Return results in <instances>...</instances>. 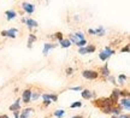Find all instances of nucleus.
I'll use <instances>...</instances> for the list:
<instances>
[{
    "instance_id": "obj_15",
    "label": "nucleus",
    "mask_w": 130,
    "mask_h": 118,
    "mask_svg": "<svg viewBox=\"0 0 130 118\" xmlns=\"http://www.w3.org/2000/svg\"><path fill=\"white\" fill-rule=\"evenodd\" d=\"M18 110H19V100H17L13 105H11V106H10V111L16 112V111H18Z\"/></svg>"
},
{
    "instance_id": "obj_16",
    "label": "nucleus",
    "mask_w": 130,
    "mask_h": 118,
    "mask_svg": "<svg viewBox=\"0 0 130 118\" xmlns=\"http://www.w3.org/2000/svg\"><path fill=\"white\" fill-rule=\"evenodd\" d=\"M35 40H36V36H35L34 34H30V35H29V40H28V47H29V48L31 47L32 42H34Z\"/></svg>"
},
{
    "instance_id": "obj_11",
    "label": "nucleus",
    "mask_w": 130,
    "mask_h": 118,
    "mask_svg": "<svg viewBox=\"0 0 130 118\" xmlns=\"http://www.w3.org/2000/svg\"><path fill=\"white\" fill-rule=\"evenodd\" d=\"M25 23H27V25H28L29 28H36L37 27V22L36 21H34V19H25Z\"/></svg>"
},
{
    "instance_id": "obj_29",
    "label": "nucleus",
    "mask_w": 130,
    "mask_h": 118,
    "mask_svg": "<svg viewBox=\"0 0 130 118\" xmlns=\"http://www.w3.org/2000/svg\"><path fill=\"white\" fill-rule=\"evenodd\" d=\"M56 38L59 39V40L61 41V40H63V34H61V33H57V34H56Z\"/></svg>"
},
{
    "instance_id": "obj_24",
    "label": "nucleus",
    "mask_w": 130,
    "mask_h": 118,
    "mask_svg": "<svg viewBox=\"0 0 130 118\" xmlns=\"http://www.w3.org/2000/svg\"><path fill=\"white\" fill-rule=\"evenodd\" d=\"M76 45H77L78 47H83V46H86V45H87V40H86V39H84V40H81V41H79V42H77Z\"/></svg>"
},
{
    "instance_id": "obj_36",
    "label": "nucleus",
    "mask_w": 130,
    "mask_h": 118,
    "mask_svg": "<svg viewBox=\"0 0 130 118\" xmlns=\"http://www.w3.org/2000/svg\"><path fill=\"white\" fill-rule=\"evenodd\" d=\"M112 118H117V117H115V116H113V117H112Z\"/></svg>"
},
{
    "instance_id": "obj_35",
    "label": "nucleus",
    "mask_w": 130,
    "mask_h": 118,
    "mask_svg": "<svg viewBox=\"0 0 130 118\" xmlns=\"http://www.w3.org/2000/svg\"><path fill=\"white\" fill-rule=\"evenodd\" d=\"M21 118H28V117H23V116H21Z\"/></svg>"
},
{
    "instance_id": "obj_25",
    "label": "nucleus",
    "mask_w": 130,
    "mask_h": 118,
    "mask_svg": "<svg viewBox=\"0 0 130 118\" xmlns=\"http://www.w3.org/2000/svg\"><path fill=\"white\" fill-rule=\"evenodd\" d=\"M31 111H32V109H25V110L23 111V113L21 114V116H23V117H27V116H28V114L30 113Z\"/></svg>"
},
{
    "instance_id": "obj_32",
    "label": "nucleus",
    "mask_w": 130,
    "mask_h": 118,
    "mask_svg": "<svg viewBox=\"0 0 130 118\" xmlns=\"http://www.w3.org/2000/svg\"><path fill=\"white\" fill-rule=\"evenodd\" d=\"M119 118H129V114H121Z\"/></svg>"
},
{
    "instance_id": "obj_31",
    "label": "nucleus",
    "mask_w": 130,
    "mask_h": 118,
    "mask_svg": "<svg viewBox=\"0 0 130 118\" xmlns=\"http://www.w3.org/2000/svg\"><path fill=\"white\" fill-rule=\"evenodd\" d=\"M71 90H81V87H71Z\"/></svg>"
},
{
    "instance_id": "obj_17",
    "label": "nucleus",
    "mask_w": 130,
    "mask_h": 118,
    "mask_svg": "<svg viewBox=\"0 0 130 118\" xmlns=\"http://www.w3.org/2000/svg\"><path fill=\"white\" fill-rule=\"evenodd\" d=\"M70 45H71V42H70L69 40H68V39H66V40H64V39H63V40H61L60 41V46L61 47H69Z\"/></svg>"
},
{
    "instance_id": "obj_1",
    "label": "nucleus",
    "mask_w": 130,
    "mask_h": 118,
    "mask_svg": "<svg viewBox=\"0 0 130 118\" xmlns=\"http://www.w3.org/2000/svg\"><path fill=\"white\" fill-rule=\"evenodd\" d=\"M115 100H112L111 98H101V99H98L94 104L96 105L98 107H100V109H106V107H113V105H115Z\"/></svg>"
},
{
    "instance_id": "obj_3",
    "label": "nucleus",
    "mask_w": 130,
    "mask_h": 118,
    "mask_svg": "<svg viewBox=\"0 0 130 118\" xmlns=\"http://www.w3.org/2000/svg\"><path fill=\"white\" fill-rule=\"evenodd\" d=\"M82 76L84 78H87V80H95V78H98L99 74L96 71H93V70H84L82 72Z\"/></svg>"
},
{
    "instance_id": "obj_9",
    "label": "nucleus",
    "mask_w": 130,
    "mask_h": 118,
    "mask_svg": "<svg viewBox=\"0 0 130 118\" xmlns=\"http://www.w3.org/2000/svg\"><path fill=\"white\" fill-rule=\"evenodd\" d=\"M42 98H43L45 101H51V100L57 101V99H58V96H57V95H53V94H43Z\"/></svg>"
},
{
    "instance_id": "obj_33",
    "label": "nucleus",
    "mask_w": 130,
    "mask_h": 118,
    "mask_svg": "<svg viewBox=\"0 0 130 118\" xmlns=\"http://www.w3.org/2000/svg\"><path fill=\"white\" fill-rule=\"evenodd\" d=\"M0 118H10V117H7L6 114H4V116H0Z\"/></svg>"
},
{
    "instance_id": "obj_22",
    "label": "nucleus",
    "mask_w": 130,
    "mask_h": 118,
    "mask_svg": "<svg viewBox=\"0 0 130 118\" xmlns=\"http://www.w3.org/2000/svg\"><path fill=\"white\" fill-rule=\"evenodd\" d=\"M86 49H87V53H93L94 51H95V46H93V45H89L88 47H86Z\"/></svg>"
},
{
    "instance_id": "obj_10",
    "label": "nucleus",
    "mask_w": 130,
    "mask_h": 118,
    "mask_svg": "<svg viewBox=\"0 0 130 118\" xmlns=\"http://www.w3.org/2000/svg\"><path fill=\"white\" fill-rule=\"evenodd\" d=\"M81 95H82V98H84V99H90L92 96H94V93H92L88 89H84V90H82Z\"/></svg>"
},
{
    "instance_id": "obj_5",
    "label": "nucleus",
    "mask_w": 130,
    "mask_h": 118,
    "mask_svg": "<svg viewBox=\"0 0 130 118\" xmlns=\"http://www.w3.org/2000/svg\"><path fill=\"white\" fill-rule=\"evenodd\" d=\"M22 7H23V10L25 12H28V13H32L34 10H35L34 5L30 4V3H23V4H22Z\"/></svg>"
},
{
    "instance_id": "obj_6",
    "label": "nucleus",
    "mask_w": 130,
    "mask_h": 118,
    "mask_svg": "<svg viewBox=\"0 0 130 118\" xmlns=\"http://www.w3.org/2000/svg\"><path fill=\"white\" fill-rule=\"evenodd\" d=\"M22 100H23L24 103H27L28 104L29 101L31 100V90L30 89H25L23 92V96H22Z\"/></svg>"
},
{
    "instance_id": "obj_20",
    "label": "nucleus",
    "mask_w": 130,
    "mask_h": 118,
    "mask_svg": "<svg viewBox=\"0 0 130 118\" xmlns=\"http://www.w3.org/2000/svg\"><path fill=\"white\" fill-rule=\"evenodd\" d=\"M64 113H65L64 110H58V111H56V112H54L56 117H58V118H61L63 116H64Z\"/></svg>"
},
{
    "instance_id": "obj_23",
    "label": "nucleus",
    "mask_w": 130,
    "mask_h": 118,
    "mask_svg": "<svg viewBox=\"0 0 130 118\" xmlns=\"http://www.w3.org/2000/svg\"><path fill=\"white\" fill-rule=\"evenodd\" d=\"M82 106V103L81 101H76V103H74V104H71V109H75V107H81Z\"/></svg>"
},
{
    "instance_id": "obj_4",
    "label": "nucleus",
    "mask_w": 130,
    "mask_h": 118,
    "mask_svg": "<svg viewBox=\"0 0 130 118\" xmlns=\"http://www.w3.org/2000/svg\"><path fill=\"white\" fill-rule=\"evenodd\" d=\"M81 40H84V36L82 33H77L75 34V35H70V40L69 41H72V42L76 45L77 42H79Z\"/></svg>"
},
{
    "instance_id": "obj_12",
    "label": "nucleus",
    "mask_w": 130,
    "mask_h": 118,
    "mask_svg": "<svg viewBox=\"0 0 130 118\" xmlns=\"http://www.w3.org/2000/svg\"><path fill=\"white\" fill-rule=\"evenodd\" d=\"M16 16H17V13H16L14 11H12V10H10V11H6V17H7V19H9V21L13 19Z\"/></svg>"
},
{
    "instance_id": "obj_34",
    "label": "nucleus",
    "mask_w": 130,
    "mask_h": 118,
    "mask_svg": "<svg viewBox=\"0 0 130 118\" xmlns=\"http://www.w3.org/2000/svg\"><path fill=\"white\" fill-rule=\"evenodd\" d=\"M71 118H83L82 116H75V117H71Z\"/></svg>"
},
{
    "instance_id": "obj_19",
    "label": "nucleus",
    "mask_w": 130,
    "mask_h": 118,
    "mask_svg": "<svg viewBox=\"0 0 130 118\" xmlns=\"http://www.w3.org/2000/svg\"><path fill=\"white\" fill-rule=\"evenodd\" d=\"M101 74L104 76H108V75H110V71H108V68H107V65H105L101 69Z\"/></svg>"
},
{
    "instance_id": "obj_2",
    "label": "nucleus",
    "mask_w": 130,
    "mask_h": 118,
    "mask_svg": "<svg viewBox=\"0 0 130 118\" xmlns=\"http://www.w3.org/2000/svg\"><path fill=\"white\" fill-rule=\"evenodd\" d=\"M112 54H115V51H113V49H111L110 47H105V49L100 52L99 58H100L102 61H105V60H107V58H108V57H111Z\"/></svg>"
},
{
    "instance_id": "obj_14",
    "label": "nucleus",
    "mask_w": 130,
    "mask_h": 118,
    "mask_svg": "<svg viewBox=\"0 0 130 118\" xmlns=\"http://www.w3.org/2000/svg\"><path fill=\"white\" fill-rule=\"evenodd\" d=\"M16 33H17V29H10V30H7L6 31V36H10V38L14 39L16 38Z\"/></svg>"
},
{
    "instance_id": "obj_13",
    "label": "nucleus",
    "mask_w": 130,
    "mask_h": 118,
    "mask_svg": "<svg viewBox=\"0 0 130 118\" xmlns=\"http://www.w3.org/2000/svg\"><path fill=\"white\" fill-rule=\"evenodd\" d=\"M52 48H54V45H52V43H46V45L43 46V54H45V56H47L48 51H50V49H52Z\"/></svg>"
},
{
    "instance_id": "obj_8",
    "label": "nucleus",
    "mask_w": 130,
    "mask_h": 118,
    "mask_svg": "<svg viewBox=\"0 0 130 118\" xmlns=\"http://www.w3.org/2000/svg\"><path fill=\"white\" fill-rule=\"evenodd\" d=\"M121 106L123 107V109H125L126 111H129V110H130V101H129V99H128V98H125V99H122Z\"/></svg>"
},
{
    "instance_id": "obj_7",
    "label": "nucleus",
    "mask_w": 130,
    "mask_h": 118,
    "mask_svg": "<svg viewBox=\"0 0 130 118\" xmlns=\"http://www.w3.org/2000/svg\"><path fill=\"white\" fill-rule=\"evenodd\" d=\"M89 34H95V35L102 36V35H105V29L102 28V27H99V28L95 29V30H93V29H89Z\"/></svg>"
},
{
    "instance_id": "obj_18",
    "label": "nucleus",
    "mask_w": 130,
    "mask_h": 118,
    "mask_svg": "<svg viewBox=\"0 0 130 118\" xmlns=\"http://www.w3.org/2000/svg\"><path fill=\"white\" fill-rule=\"evenodd\" d=\"M118 96H119V90H113V92H112L111 99H112V100H115V101H117Z\"/></svg>"
},
{
    "instance_id": "obj_28",
    "label": "nucleus",
    "mask_w": 130,
    "mask_h": 118,
    "mask_svg": "<svg viewBox=\"0 0 130 118\" xmlns=\"http://www.w3.org/2000/svg\"><path fill=\"white\" fill-rule=\"evenodd\" d=\"M72 72H74V69H72V68H68V69H66V75H71Z\"/></svg>"
},
{
    "instance_id": "obj_21",
    "label": "nucleus",
    "mask_w": 130,
    "mask_h": 118,
    "mask_svg": "<svg viewBox=\"0 0 130 118\" xmlns=\"http://www.w3.org/2000/svg\"><path fill=\"white\" fill-rule=\"evenodd\" d=\"M125 80H126V76L125 75H119V77H118V82H119V85H123Z\"/></svg>"
},
{
    "instance_id": "obj_26",
    "label": "nucleus",
    "mask_w": 130,
    "mask_h": 118,
    "mask_svg": "<svg viewBox=\"0 0 130 118\" xmlns=\"http://www.w3.org/2000/svg\"><path fill=\"white\" fill-rule=\"evenodd\" d=\"M31 99L32 100H37L39 99V96H40V94H39V93H31Z\"/></svg>"
},
{
    "instance_id": "obj_27",
    "label": "nucleus",
    "mask_w": 130,
    "mask_h": 118,
    "mask_svg": "<svg viewBox=\"0 0 130 118\" xmlns=\"http://www.w3.org/2000/svg\"><path fill=\"white\" fill-rule=\"evenodd\" d=\"M78 52L81 53V54H87V49H86V47H81Z\"/></svg>"
},
{
    "instance_id": "obj_30",
    "label": "nucleus",
    "mask_w": 130,
    "mask_h": 118,
    "mask_svg": "<svg viewBox=\"0 0 130 118\" xmlns=\"http://www.w3.org/2000/svg\"><path fill=\"white\" fill-rule=\"evenodd\" d=\"M122 52H129V45H126L125 47L122 48Z\"/></svg>"
}]
</instances>
